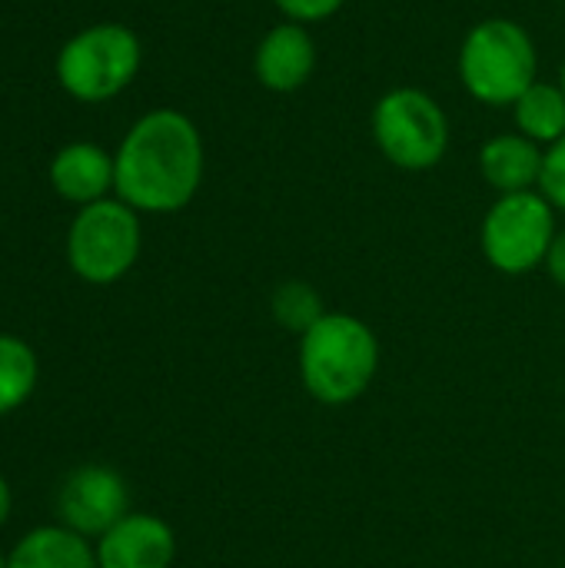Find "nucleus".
I'll use <instances>...</instances> for the list:
<instances>
[{
    "label": "nucleus",
    "mask_w": 565,
    "mask_h": 568,
    "mask_svg": "<svg viewBox=\"0 0 565 568\" xmlns=\"http://www.w3.org/2000/svg\"><path fill=\"white\" fill-rule=\"evenodd\" d=\"M113 166L117 200L137 213H180L203 183V136L186 113L150 110L120 140Z\"/></svg>",
    "instance_id": "nucleus-1"
},
{
    "label": "nucleus",
    "mask_w": 565,
    "mask_h": 568,
    "mask_svg": "<svg viewBox=\"0 0 565 568\" xmlns=\"http://www.w3.org/2000/svg\"><path fill=\"white\" fill-rule=\"evenodd\" d=\"M380 373V339L360 316L326 313L300 336V379L323 406L356 403Z\"/></svg>",
    "instance_id": "nucleus-2"
},
{
    "label": "nucleus",
    "mask_w": 565,
    "mask_h": 568,
    "mask_svg": "<svg viewBox=\"0 0 565 568\" xmlns=\"http://www.w3.org/2000/svg\"><path fill=\"white\" fill-rule=\"evenodd\" d=\"M456 73L476 103L509 110L539 80L536 40L513 17H483L456 50Z\"/></svg>",
    "instance_id": "nucleus-3"
},
{
    "label": "nucleus",
    "mask_w": 565,
    "mask_h": 568,
    "mask_svg": "<svg viewBox=\"0 0 565 568\" xmlns=\"http://www.w3.org/2000/svg\"><path fill=\"white\" fill-rule=\"evenodd\" d=\"M370 133L383 160L403 173H426L450 153V116L420 87L386 90L370 113Z\"/></svg>",
    "instance_id": "nucleus-4"
},
{
    "label": "nucleus",
    "mask_w": 565,
    "mask_h": 568,
    "mask_svg": "<svg viewBox=\"0 0 565 568\" xmlns=\"http://www.w3.org/2000/svg\"><path fill=\"white\" fill-rule=\"evenodd\" d=\"M140 37L123 23H93L73 33L57 53V80L80 103H103L140 73Z\"/></svg>",
    "instance_id": "nucleus-5"
},
{
    "label": "nucleus",
    "mask_w": 565,
    "mask_h": 568,
    "mask_svg": "<svg viewBox=\"0 0 565 568\" xmlns=\"http://www.w3.org/2000/svg\"><path fill=\"white\" fill-rule=\"evenodd\" d=\"M556 233L559 213L539 190L506 193L493 200L480 223V250L496 273L526 276L546 266Z\"/></svg>",
    "instance_id": "nucleus-6"
},
{
    "label": "nucleus",
    "mask_w": 565,
    "mask_h": 568,
    "mask_svg": "<svg viewBox=\"0 0 565 568\" xmlns=\"http://www.w3.org/2000/svg\"><path fill=\"white\" fill-rule=\"evenodd\" d=\"M140 216L123 200H97L80 206L67 233L70 270L93 286L123 280L140 256Z\"/></svg>",
    "instance_id": "nucleus-7"
},
{
    "label": "nucleus",
    "mask_w": 565,
    "mask_h": 568,
    "mask_svg": "<svg viewBox=\"0 0 565 568\" xmlns=\"http://www.w3.org/2000/svg\"><path fill=\"white\" fill-rule=\"evenodd\" d=\"M60 526L83 539H100L123 516H130V493L117 469L90 463L73 469L57 493Z\"/></svg>",
    "instance_id": "nucleus-8"
},
{
    "label": "nucleus",
    "mask_w": 565,
    "mask_h": 568,
    "mask_svg": "<svg viewBox=\"0 0 565 568\" xmlns=\"http://www.w3.org/2000/svg\"><path fill=\"white\" fill-rule=\"evenodd\" d=\"M320 67V47L310 27L283 20L273 23L253 50V77L270 93L303 90Z\"/></svg>",
    "instance_id": "nucleus-9"
},
{
    "label": "nucleus",
    "mask_w": 565,
    "mask_h": 568,
    "mask_svg": "<svg viewBox=\"0 0 565 568\" xmlns=\"http://www.w3.org/2000/svg\"><path fill=\"white\" fill-rule=\"evenodd\" d=\"M173 559L176 536L160 516L150 513H130L97 539L100 568H170Z\"/></svg>",
    "instance_id": "nucleus-10"
},
{
    "label": "nucleus",
    "mask_w": 565,
    "mask_h": 568,
    "mask_svg": "<svg viewBox=\"0 0 565 568\" xmlns=\"http://www.w3.org/2000/svg\"><path fill=\"white\" fill-rule=\"evenodd\" d=\"M543 163H546V150L529 136H523L519 130L496 133L480 146V173L496 190V196L539 190Z\"/></svg>",
    "instance_id": "nucleus-11"
},
{
    "label": "nucleus",
    "mask_w": 565,
    "mask_h": 568,
    "mask_svg": "<svg viewBox=\"0 0 565 568\" xmlns=\"http://www.w3.org/2000/svg\"><path fill=\"white\" fill-rule=\"evenodd\" d=\"M113 156L97 143H70L50 163V183L67 203L90 206L113 190Z\"/></svg>",
    "instance_id": "nucleus-12"
},
{
    "label": "nucleus",
    "mask_w": 565,
    "mask_h": 568,
    "mask_svg": "<svg viewBox=\"0 0 565 568\" xmlns=\"http://www.w3.org/2000/svg\"><path fill=\"white\" fill-rule=\"evenodd\" d=\"M7 568H100L97 549L67 526H40L27 532L7 556Z\"/></svg>",
    "instance_id": "nucleus-13"
},
{
    "label": "nucleus",
    "mask_w": 565,
    "mask_h": 568,
    "mask_svg": "<svg viewBox=\"0 0 565 568\" xmlns=\"http://www.w3.org/2000/svg\"><path fill=\"white\" fill-rule=\"evenodd\" d=\"M509 110L516 130L543 150L565 136V93L556 80H536Z\"/></svg>",
    "instance_id": "nucleus-14"
},
{
    "label": "nucleus",
    "mask_w": 565,
    "mask_h": 568,
    "mask_svg": "<svg viewBox=\"0 0 565 568\" xmlns=\"http://www.w3.org/2000/svg\"><path fill=\"white\" fill-rule=\"evenodd\" d=\"M37 376H40V366H37L33 349L17 336L0 333V416L20 409L30 399Z\"/></svg>",
    "instance_id": "nucleus-15"
},
{
    "label": "nucleus",
    "mask_w": 565,
    "mask_h": 568,
    "mask_svg": "<svg viewBox=\"0 0 565 568\" xmlns=\"http://www.w3.org/2000/svg\"><path fill=\"white\" fill-rule=\"evenodd\" d=\"M270 313L273 320L293 333V336H303L310 333L330 310L323 306V296L313 283L306 280H283L276 283V290L270 293Z\"/></svg>",
    "instance_id": "nucleus-16"
},
{
    "label": "nucleus",
    "mask_w": 565,
    "mask_h": 568,
    "mask_svg": "<svg viewBox=\"0 0 565 568\" xmlns=\"http://www.w3.org/2000/svg\"><path fill=\"white\" fill-rule=\"evenodd\" d=\"M539 193L553 203V210H556V213H563L565 216V136L559 140V143H553V146L546 150Z\"/></svg>",
    "instance_id": "nucleus-17"
},
{
    "label": "nucleus",
    "mask_w": 565,
    "mask_h": 568,
    "mask_svg": "<svg viewBox=\"0 0 565 568\" xmlns=\"http://www.w3.org/2000/svg\"><path fill=\"white\" fill-rule=\"evenodd\" d=\"M350 0H273V7L283 13V20H293V23H323L330 17H336Z\"/></svg>",
    "instance_id": "nucleus-18"
},
{
    "label": "nucleus",
    "mask_w": 565,
    "mask_h": 568,
    "mask_svg": "<svg viewBox=\"0 0 565 568\" xmlns=\"http://www.w3.org/2000/svg\"><path fill=\"white\" fill-rule=\"evenodd\" d=\"M546 273H549V280L556 286L565 290V226L556 233V240H553V250L546 256Z\"/></svg>",
    "instance_id": "nucleus-19"
},
{
    "label": "nucleus",
    "mask_w": 565,
    "mask_h": 568,
    "mask_svg": "<svg viewBox=\"0 0 565 568\" xmlns=\"http://www.w3.org/2000/svg\"><path fill=\"white\" fill-rule=\"evenodd\" d=\"M10 509H13V493H10L7 479L0 476V529H3V523L10 519Z\"/></svg>",
    "instance_id": "nucleus-20"
},
{
    "label": "nucleus",
    "mask_w": 565,
    "mask_h": 568,
    "mask_svg": "<svg viewBox=\"0 0 565 568\" xmlns=\"http://www.w3.org/2000/svg\"><path fill=\"white\" fill-rule=\"evenodd\" d=\"M556 83L563 87V93H565V60H563V63H559V77H556Z\"/></svg>",
    "instance_id": "nucleus-21"
},
{
    "label": "nucleus",
    "mask_w": 565,
    "mask_h": 568,
    "mask_svg": "<svg viewBox=\"0 0 565 568\" xmlns=\"http://www.w3.org/2000/svg\"><path fill=\"white\" fill-rule=\"evenodd\" d=\"M0 568H7V559H3V556H0Z\"/></svg>",
    "instance_id": "nucleus-22"
}]
</instances>
